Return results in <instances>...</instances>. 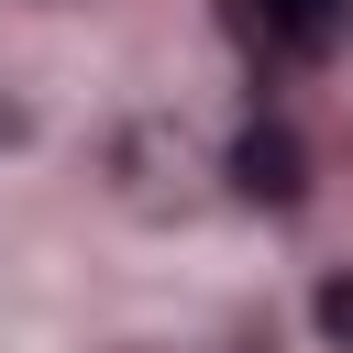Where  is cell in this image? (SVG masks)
I'll return each mask as SVG.
<instances>
[{
	"label": "cell",
	"mask_w": 353,
	"mask_h": 353,
	"mask_svg": "<svg viewBox=\"0 0 353 353\" xmlns=\"http://www.w3.org/2000/svg\"><path fill=\"white\" fill-rule=\"evenodd\" d=\"M309 320H320V342H331V353H353V265H331V276H320Z\"/></svg>",
	"instance_id": "3957f363"
},
{
	"label": "cell",
	"mask_w": 353,
	"mask_h": 353,
	"mask_svg": "<svg viewBox=\"0 0 353 353\" xmlns=\"http://www.w3.org/2000/svg\"><path fill=\"white\" fill-rule=\"evenodd\" d=\"M232 188H243L254 210H298V199H309V143H298L287 121H254V132L232 143Z\"/></svg>",
	"instance_id": "7a4b0ae2"
},
{
	"label": "cell",
	"mask_w": 353,
	"mask_h": 353,
	"mask_svg": "<svg viewBox=\"0 0 353 353\" xmlns=\"http://www.w3.org/2000/svg\"><path fill=\"white\" fill-rule=\"evenodd\" d=\"M232 22H243L254 55H276V66H320V55H342L353 0H232Z\"/></svg>",
	"instance_id": "6da1fadb"
}]
</instances>
